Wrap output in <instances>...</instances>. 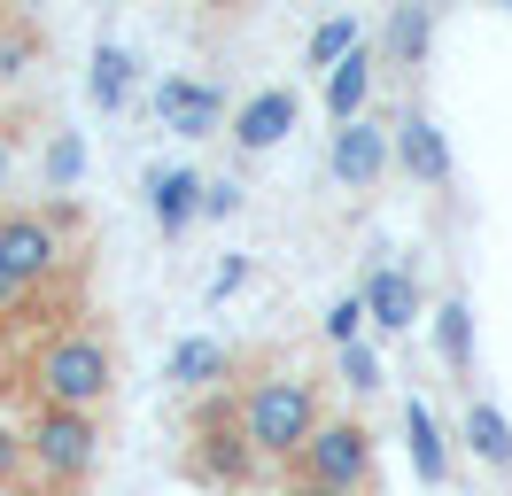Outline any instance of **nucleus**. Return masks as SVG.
I'll list each match as a JSON object with an SVG mask.
<instances>
[{"label": "nucleus", "mask_w": 512, "mask_h": 496, "mask_svg": "<svg viewBox=\"0 0 512 496\" xmlns=\"http://www.w3.org/2000/svg\"><path fill=\"white\" fill-rule=\"evenodd\" d=\"M32 380V403H55V411H86L94 419L101 403L117 396V349L101 326H63V334L39 341V357L24 365Z\"/></svg>", "instance_id": "f257e3e1"}, {"label": "nucleus", "mask_w": 512, "mask_h": 496, "mask_svg": "<svg viewBox=\"0 0 512 496\" xmlns=\"http://www.w3.org/2000/svg\"><path fill=\"white\" fill-rule=\"evenodd\" d=\"M241 427H249L256 458L295 465L303 450H311V434L326 427V411H319V380H311V372H295V365L256 372L249 388H241Z\"/></svg>", "instance_id": "f03ea898"}, {"label": "nucleus", "mask_w": 512, "mask_h": 496, "mask_svg": "<svg viewBox=\"0 0 512 496\" xmlns=\"http://www.w3.org/2000/svg\"><path fill=\"white\" fill-rule=\"evenodd\" d=\"M24 450H32V473L47 489H86L94 465H101V419L32 403V411H24Z\"/></svg>", "instance_id": "7ed1b4c3"}, {"label": "nucleus", "mask_w": 512, "mask_h": 496, "mask_svg": "<svg viewBox=\"0 0 512 496\" xmlns=\"http://www.w3.org/2000/svg\"><path fill=\"white\" fill-rule=\"evenodd\" d=\"M256 442H249V427H241V403L225 396V403H210L202 419H194V442H187V473L202 481V489H249L256 481Z\"/></svg>", "instance_id": "20e7f679"}, {"label": "nucleus", "mask_w": 512, "mask_h": 496, "mask_svg": "<svg viewBox=\"0 0 512 496\" xmlns=\"http://www.w3.org/2000/svg\"><path fill=\"white\" fill-rule=\"evenodd\" d=\"M70 256H78V248L47 225V210H0V272L16 279V287H32V295L63 287Z\"/></svg>", "instance_id": "39448f33"}, {"label": "nucleus", "mask_w": 512, "mask_h": 496, "mask_svg": "<svg viewBox=\"0 0 512 496\" xmlns=\"http://www.w3.org/2000/svg\"><path fill=\"white\" fill-rule=\"evenodd\" d=\"M288 473H303V481H319L334 496H373V427L365 419H326Z\"/></svg>", "instance_id": "423d86ee"}, {"label": "nucleus", "mask_w": 512, "mask_h": 496, "mask_svg": "<svg viewBox=\"0 0 512 496\" xmlns=\"http://www.w3.org/2000/svg\"><path fill=\"white\" fill-rule=\"evenodd\" d=\"M295 117H303V101H295V86H256L241 109H233V140L249 155H264V148H280L295 132Z\"/></svg>", "instance_id": "0eeeda50"}, {"label": "nucleus", "mask_w": 512, "mask_h": 496, "mask_svg": "<svg viewBox=\"0 0 512 496\" xmlns=\"http://www.w3.org/2000/svg\"><path fill=\"white\" fill-rule=\"evenodd\" d=\"M156 117L179 132V140H210L225 124V93L202 86V78H163L156 86Z\"/></svg>", "instance_id": "6e6552de"}, {"label": "nucleus", "mask_w": 512, "mask_h": 496, "mask_svg": "<svg viewBox=\"0 0 512 496\" xmlns=\"http://www.w3.org/2000/svg\"><path fill=\"white\" fill-rule=\"evenodd\" d=\"M233 365H241V357H233L225 341L187 334L179 349H171V357H163V380H171L179 396H210V388H225V380H233Z\"/></svg>", "instance_id": "1a4fd4ad"}, {"label": "nucleus", "mask_w": 512, "mask_h": 496, "mask_svg": "<svg viewBox=\"0 0 512 496\" xmlns=\"http://www.w3.org/2000/svg\"><path fill=\"white\" fill-rule=\"evenodd\" d=\"M388 155H396V140H388L381 124H342L326 163H334V179H342V186H357V194H365V186H381Z\"/></svg>", "instance_id": "9d476101"}, {"label": "nucleus", "mask_w": 512, "mask_h": 496, "mask_svg": "<svg viewBox=\"0 0 512 496\" xmlns=\"http://www.w3.org/2000/svg\"><path fill=\"white\" fill-rule=\"evenodd\" d=\"M396 163H404L419 186H450V140L427 109H404V124H396Z\"/></svg>", "instance_id": "9b49d317"}, {"label": "nucleus", "mask_w": 512, "mask_h": 496, "mask_svg": "<svg viewBox=\"0 0 512 496\" xmlns=\"http://www.w3.org/2000/svg\"><path fill=\"white\" fill-rule=\"evenodd\" d=\"M202 202H210V179H202V171H187V163L148 171V210H156L163 233H187L194 217H202Z\"/></svg>", "instance_id": "f8f14e48"}, {"label": "nucleus", "mask_w": 512, "mask_h": 496, "mask_svg": "<svg viewBox=\"0 0 512 496\" xmlns=\"http://www.w3.org/2000/svg\"><path fill=\"white\" fill-rule=\"evenodd\" d=\"M357 295H365V310H373L381 334H412V326H419V279L404 272V264H381Z\"/></svg>", "instance_id": "ddd939ff"}, {"label": "nucleus", "mask_w": 512, "mask_h": 496, "mask_svg": "<svg viewBox=\"0 0 512 496\" xmlns=\"http://www.w3.org/2000/svg\"><path fill=\"white\" fill-rule=\"evenodd\" d=\"M39 62H47V31H39L24 8H0V86L32 78Z\"/></svg>", "instance_id": "4468645a"}, {"label": "nucleus", "mask_w": 512, "mask_h": 496, "mask_svg": "<svg viewBox=\"0 0 512 496\" xmlns=\"http://www.w3.org/2000/svg\"><path fill=\"white\" fill-rule=\"evenodd\" d=\"M404 442H412V473L427 481V489H443L450 481V450H443V427H435V411L427 403H404Z\"/></svg>", "instance_id": "2eb2a0df"}, {"label": "nucleus", "mask_w": 512, "mask_h": 496, "mask_svg": "<svg viewBox=\"0 0 512 496\" xmlns=\"http://www.w3.org/2000/svg\"><path fill=\"white\" fill-rule=\"evenodd\" d=\"M466 450H474L481 465L512 473V419H505L489 396H466Z\"/></svg>", "instance_id": "dca6fc26"}, {"label": "nucleus", "mask_w": 512, "mask_h": 496, "mask_svg": "<svg viewBox=\"0 0 512 496\" xmlns=\"http://www.w3.org/2000/svg\"><path fill=\"white\" fill-rule=\"evenodd\" d=\"M365 93H373V55L357 47V55L326 78V117H334V132H342V124H365Z\"/></svg>", "instance_id": "f3484780"}, {"label": "nucleus", "mask_w": 512, "mask_h": 496, "mask_svg": "<svg viewBox=\"0 0 512 496\" xmlns=\"http://www.w3.org/2000/svg\"><path fill=\"white\" fill-rule=\"evenodd\" d=\"M357 47H365V24H357L350 8H342V16H326V24H311V39H303V62L334 78V70H342V62H350Z\"/></svg>", "instance_id": "a211bd4d"}, {"label": "nucleus", "mask_w": 512, "mask_h": 496, "mask_svg": "<svg viewBox=\"0 0 512 496\" xmlns=\"http://www.w3.org/2000/svg\"><path fill=\"white\" fill-rule=\"evenodd\" d=\"M435 349H443V365L466 380L474 372V303L466 295H450L443 310H435Z\"/></svg>", "instance_id": "6ab92c4d"}, {"label": "nucleus", "mask_w": 512, "mask_h": 496, "mask_svg": "<svg viewBox=\"0 0 512 496\" xmlns=\"http://www.w3.org/2000/svg\"><path fill=\"white\" fill-rule=\"evenodd\" d=\"M86 93H94V109H125L132 101V55L125 47H94V70H86Z\"/></svg>", "instance_id": "aec40b11"}, {"label": "nucleus", "mask_w": 512, "mask_h": 496, "mask_svg": "<svg viewBox=\"0 0 512 496\" xmlns=\"http://www.w3.org/2000/svg\"><path fill=\"white\" fill-rule=\"evenodd\" d=\"M427 47H435V8H388V55L427 62Z\"/></svg>", "instance_id": "412c9836"}, {"label": "nucleus", "mask_w": 512, "mask_h": 496, "mask_svg": "<svg viewBox=\"0 0 512 496\" xmlns=\"http://www.w3.org/2000/svg\"><path fill=\"white\" fill-rule=\"evenodd\" d=\"M39 179H47V194H70V186L86 179V140H78V132H55L47 155H39Z\"/></svg>", "instance_id": "4be33fe9"}, {"label": "nucleus", "mask_w": 512, "mask_h": 496, "mask_svg": "<svg viewBox=\"0 0 512 496\" xmlns=\"http://www.w3.org/2000/svg\"><path fill=\"white\" fill-rule=\"evenodd\" d=\"M365 326H373L365 295H334V310H326V341H334V349H350V341H365Z\"/></svg>", "instance_id": "5701e85b"}, {"label": "nucleus", "mask_w": 512, "mask_h": 496, "mask_svg": "<svg viewBox=\"0 0 512 496\" xmlns=\"http://www.w3.org/2000/svg\"><path fill=\"white\" fill-rule=\"evenodd\" d=\"M334 357H342V380H350L357 396L381 388V357H373V341H350V349H334Z\"/></svg>", "instance_id": "b1692460"}, {"label": "nucleus", "mask_w": 512, "mask_h": 496, "mask_svg": "<svg viewBox=\"0 0 512 496\" xmlns=\"http://www.w3.org/2000/svg\"><path fill=\"white\" fill-rule=\"evenodd\" d=\"M32 473V450H24V427H0V489H16Z\"/></svg>", "instance_id": "393cba45"}, {"label": "nucleus", "mask_w": 512, "mask_h": 496, "mask_svg": "<svg viewBox=\"0 0 512 496\" xmlns=\"http://www.w3.org/2000/svg\"><path fill=\"white\" fill-rule=\"evenodd\" d=\"M32 303H39L32 287H16V279L0 272V326H24V310H32Z\"/></svg>", "instance_id": "a878e982"}, {"label": "nucleus", "mask_w": 512, "mask_h": 496, "mask_svg": "<svg viewBox=\"0 0 512 496\" xmlns=\"http://www.w3.org/2000/svg\"><path fill=\"white\" fill-rule=\"evenodd\" d=\"M241 279H249V264H241V256H225L218 272H210V303H225V295H233Z\"/></svg>", "instance_id": "bb28decb"}, {"label": "nucleus", "mask_w": 512, "mask_h": 496, "mask_svg": "<svg viewBox=\"0 0 512 496\" xmlns=\"http://www.w3.org/2000/svg\"><path fill=\"white\" fill-rule=\"evenodd\" d=\"M241 210V186L233 179H210V202H202V217H233Z\"/></svg>", "instance_id": "cd10ccee"}, {"label": "nucleus", "mask_w": 512, "mask_h": 496, "mask_svg": "<svg viewBox=\"0 0 512 496\" xmlns=\"http://www.w3.org/2000/svg\"><path fill=\"white\" fill-rule=\"evenodd\" d=\"M8 171H16V132L0 124V186H8Z\"/></svg>", "instance_id": "c85d7f7f"}, {"label": "nucleus", "mask_w": 512, "mask_h": 496, "mask_svg": "<svg viewBox=\"0 0 512 496\" xmlns=\"http://www.w3.org/2000/svg\"><path fill=\"white\" fill-rule=\"evenodd\" d=\"M280 496H334V489H319V481H303V473H288V489Z\"/></svg>", "instance_id": "c756f323"}, {"label": "nucleus", "mask_w": 512, "mask_h": 496, "mask_svg": "<svg viewBox=\"0 0 512 496\" xmlns=\"http://www.w3.org/2000/svg\"><path fill=\"white\" fill-rule=\"evenodd\" d=\"M0 496H16V489H0Z\"/></svg>", "instance_id": "7c9ffc66"}]
</instances>
